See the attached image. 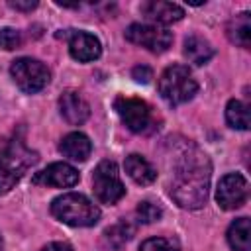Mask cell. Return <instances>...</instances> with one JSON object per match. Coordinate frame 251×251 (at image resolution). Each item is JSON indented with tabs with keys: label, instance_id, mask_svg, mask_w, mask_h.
Returning <instances> with one entry per match:
<instances>
[{
	"label": "cell",
	"instance_id": "5bb4252c",
	"mask_svg": "<svg viewBox=\"0 0 251 251\" xmlns=\"http://www.w3.org/2000/svg\"><path fill=\"white\" fill-rule=\"evenodd\" d=\"M59 151L63 153V157H67L71 161H76V163H82V161H86L90 157L92 143H90V139L84 133L73 131V133H67L61 139Z\"/></svg>",
	"mask_w": 251,
	"mask_h": 251
},
{
	"label": "cell",
	"instance_id": "4fadbf2b",
	"mask_svg": "<svg viewBox=\"0 0 251 251\" xmlns=\"http://www.w3.org/2000/svg\"><path fill=\"white\" fill-rule=\"evenodd\" d=\"M141 14L155 22V24H173V22H178L184 18V10L175 4V2H165V0H149V2H143L141 4Z\"/></svg>",
	"mask_w": 251,
	"mask_h": 251
},
{
	"label": "cell",
	"instance_id": "ffe728a7",
	"mask_svg": "<svg viewBox=\"0 0 251 251\" xmlns=\"http://www.w3.org/2000/svg\"><path fill=\"white\" fill-rule=\"evenodd\" d=\"M133 231H135L133 226H131L129 222L122 220V222H118L116 226H112V227H108V229L104 231V239H106V243H108L110 247H120V245H124L127 239H131Z\"/></svg>",
	"mask_w": 251,
	"mask_h": 251
},
{
	"label": "cell",
	"instance_id": "484cf974",
	"mask_svg": "<svg viewBox=\"0 0 251 251\" xmlns=\"http://www.w3.org/2000/svg\"><path fill=\"white\" fill-rule=\"evenodd\" d=\"M41 251H75L69 243H63V241H53L49 245H45Z\"/></svg>",
	"mask_w": 251,
	"mask_h": 251
},
{
	"label": "cell",
	"instance_id": "ac0fdd59",
	"mask_svg": "<svg viewBox=\"0 0 251 251\" xmlns=\"http://www.w3.org/2000/svg\"><path fill=\"white\" fill-rule=\"evenodd\" d=\"M184 55L188 57L190 63L194 65H204L212 59L214 55V47L210 45L208 39L200 37V35H190L184 39Z\"/></svg>",
	"mask_w": 251,
	"mask_h": 251
},
{
	"label": "cell",
	"instance_id": "7402d4cb",
	"mask_svg": "<svg viewBox=\"0 0 251 251\" xmlns=\"http://www.w3.org/2000/svg\"><path fill=\"white\" fill-rule=\"evenodd\" d=\"M135 214H137V220H139V222H143V224H153V222H157V220L163 216V210H161V206H157V204H153V202H141V204L137 206Z\"/></svg>",
	"mask_w": 251,
	"mask_h": 251
},
{
	"label": "cell",
	"instance_id": "5b68a950",
	"mask_svg": "<svg viewBox=\"0 0 251 251\" xmlns=\"http://www.w3.org/2000/svg\"><path fill=\"white\" fill-rule=\"evenodd\" d=\"M114 108L122 122L131 129L133 133H149L155 129V116L151 106L141 98L131 96H120L114 102Z\"/></svg>",
	"mask_w": 251,
	"mask_h": 251
},
{
	"label": "cell",
	"instance_id": "7a4b0ae2",
	"mask_svg": "<svg viewBox=\"0 0 251 251\" xmlns=\"http://www.w3.org/2000/svg\"><path fill=\"white\" fill-rule=\"evenodd\" d=\"M37 161V155L25 147V143L14 135L0 143V194H6L16 186L24 173Z\"/></svg>",
	"mask_w": 251,
	"mask_h": 251
},
{
	"label": "cell",
	"instance_id": "d6986e66",
	"mask_svg": "<svg viewBox=\"0 0 251 251\" xmlns=\"http://www.w3.org/2000/svg\"><path fill=\"white\" fill-rule=\"evenodd\" d=\"M226 122L235 129H249V108L241 100H229L226 106Z\"/></svg>",
	"mask_w": 251,
	"mask_h": 251
},
{
	"label": "cell",
	"instance_id": "603a6c76",
	"mask_svg": "<svg viewBox=\"0 0 251 251\" xmlns=\"http://www.w3.org/2000/svg\"><path fill=\"white\" fill-rule=\"evenodd\" d=\"M20 45H22V35L18 29H14V27L0 29V47L2 49L12 51V49H18Z\"/></svg>",
	"mask_w": 251,
	"mask_h": 251
},
{
	"label": "cell",
	"instance_id": "8fae6325",
	"mask_svg": "<svg viewBox=\"0 0 251 251\" xmlns=\"http://www.w3.org/2000/svg\"><path fill=\"white\" fill-rule=\"evenodd\" d=\"M33 184L55 186V188H71L78 182V171L69 163H51L43 171L33 175Z\"/></svg>",
	"mask_w": 251,
	"mask_h": 251
},
{
	"label": "cell",
	"instance_id": "30bf717a",
	"mask_svg": "<svg viewBox=\"0 0 251 251\" xmlns=\"http://www.w3.org/2000/svg\"><path fill=\"white\" fill-rule=\"evenodd\" d=\"M65 35L69 37V53L75 61L90 63L100 57L102 45L96 35H92L88 31H80V29H69V33H65Z\"/></svg>",
	"mask_w": 251,
	"mask_h": 251
},
{
	"label": "cell",
	"instance_id": "3957f363",
	"mask_svg": "<svg viewBox=\"0 0 251 251\" xmlns=\"http://www.w3.org/2000/svg\"><path fill=\"white\" fill-rule=\"evenodd\" d=\"M51 214L73 227H88L94 226L100 218V210L98 206L88 200L84 194H76V192H67L63 196H57L51 202Z\"/></svg>",
	"mask_w": 251,
	"mask_h": 251
},
{
	"label": "cell",
	"instance_id": "d4e9b609",
	"mask_svg": "<svg viewBox=\"0 0 251 251\" xmlns=\"http://www.w3.org/2000/svg\"><path fill=\"white\" fill-rule=\"evenodd\" d=\"M10 6H12L14 10L31 12L33 8H37V2H35V0H25V2H22V0H16V2H10Z\"/></svg>",
	"mask_w": 251,
	"mask_h": 251
},
{
	"label": "cell",
	"instance_id": "277c9868",
	"mask_svg": "<svg viewBox=\"0 0 251 251\" xmlns=\"http://www.w3.org/2000/svg\"><path fill=\"white\" fill-rule=\"evenodd\" d=\"M196 90L198 84L192 78L190 69L184 65H171L159 76V92L171 106H178L192 100Z\"/></svg>",
	"mask_w": 251,
	"mask_h": 251
},
{
	"label": "cell",
	"instance_id": "44dd1931",
	"mask_svg": "<svg viewBox=\"0 0 251 251\" xmlns=\"http://www.w3.org/2000/svg\"><path fill=\"white\" fill-rule=\"evenodd\" d=\"M139 251H178V243L169 237H149L141 243Z\"/></svg>",
	"mask_w": 251,
	"mask_h": 251
},
{
	"label": "cell",
	"instance_id": "2e32d148",
	"mask_svg": "<svg viewBox=\"0 0 251 251\" xmlns=\"http://www.w3.org/2000/svg\"><path fill=\"white\" fill-rule=\"evenodd\" d=\"M227 37L231 43H235L239 47H245V49L249 47V43H251V16H249V12H241L229 20Z\"/></svg>",
	"mask_w": 251,
	"mask_h": 251
},
{
	"label": "cell",
	"instance_id": "e0dca14e",
	"mask_svg": "<svg viewBox=\"0 0 251 251\" xmlns=\"http://www.w3.org/2000/svg\"><path fill=\"white\" fill-rule=\"evenodd\" d=\"M227 243L233 251L251 249V222L249 218H237L227 227Z\"/></svg>",
	"mask_w": 251,
	"mask_h": 251
},
{
	"label": "cell",
	"instance_id": "7c38bea8",
	"mask_svg": "<svg viewBox=\"0 0 251 251\" xmlns=\"http://www.w3.org/2000/svg\"><path fill=\"white\" fill-rule=\"evenodd\" d=\"M59 110H61V116L71 124V126H80L86 122L88 114H90V108H88V102L80 96V92L76 90H65L59 98Z\"/></svg>",
	"mask_w": 251,
	"mask_h": 251
},
{
	"label": "cell",
	"instance_id": "ba28073f",
	"mask_svg": "<svg viewBox=\"0 0 251 251\" xmlns=\"http://www.w3.org/2000/svg\"><path fill=\"white\" fill-rule=\"evenodd\" d=\"M126 39L149 49L151 53H163L173 43V33L159 25L149 24H131L126 29Z\"/></svg>",
	"mask_w": 251,
	"mask_h": 251
},
{
	"label": "cell",
	"instance_id": "9a60e30c",
	"mask_svg": "<svg viewBox=\"0 0 251 251\" xmlns=\"http://www.w3.org/2000/svg\"><path fill=\"white\" fill-rule=\"evenodd\" d=\"M126 173L129 175V178L137 184H151L155 178H157V171L155 167L143 157V155H137V153H131L129 157H126Z\"/></svg>",
	"mask_w": 251,
	"mask_h": 251
},
{
	"label": "cell",
	"instance_id": "8992f818",
	"mask_svg": "<svg viewBox=\"0 0 251 251\" xmlns=\"http://www.w3.org/2000/svg\"><path fill=\"white\" fill-rule=\"evenodd\" d=\"M10 75H12L14 82L20 86V90H24L27 94L43 90L51 80L49 69L41 61L31 59V57L16 59L10 67Z\"/></svg>",
	"mask_w": 251,
	"mask_h": 251
},
{
	"label": "cell",
	"instance_id": "cb8c5ba5",
	"mask_svg": "<svg viewBox=\"0 0 251 251\" xmlns=\"http://www.w3.org/2000/svg\"><path fill=\"white\" fill-rule=\"evenodd\" d=\"M131 76H133L137 82H143V84H147V82L153 78V71H151L149 67H145V65H137V67H133V71H131Z\"/></svg>",
	"mask_w": 251,
	"mask_h": 251
},
{
	"label": "cell",
	"instance_id": "9c48e42d",
	"mask_svg": "<svg viewBox=\"0 0 251 251\" xmlns=\"http://www.w3.org/2000/svg\"><path fill=\"white\" fill-rule=\"evenodd\" d=\"M216 200L224 210H235L247 200V180L239 173H229L220 178Z\"/></svg>",
	"mask_w": 251,
	"mask_h": 251
},
{
	"label": "cell",
	"instance_id": "4316f807",
	"mask_svg": "<svg viewBox=\"0 0 251 251\" xmlns=\"http://www.w3.org/2000/svg\"><path fill=\"white\" fill-rule=\"evenodd\" d=\"M0 251H2V237H0Z\"/></svg>",
	"mask_w": 251,
	"mask_h": 251
},
{
	"label": "cell",
	"instance_id": "6da1fadb",
	"mask_svg": "<svg viewBox=\"0 0 251 251\" xmlns=\"http://www.w3.org/2000/svg\"><path fill=\"white\" fill-rule=\"evenodd\" d=\"M212 165L208 157L194 145H188L176 159L171 182L173 200L184 210H198L206 204L210 188Z\"/></svg>",
	"mask_w": 251,
	"mask_h": 251
},
{
	"label": "cell",
	"instance_id": "52a82bcc",
	"mask_svg": "<svg viewBox=\"0 0 251 251\" xmlns=\"http://www.w3.org/2000/svg\"><path fill=\"white\" fill-rule=\"evenodd\" d=\"M94 194L102 204H116L124 194L126 188L120 180L118 165L114 161H100L92 175Z\"/></svg>",
	"mask_w": 251,
	"mask_h": 251
}]
</instances>
